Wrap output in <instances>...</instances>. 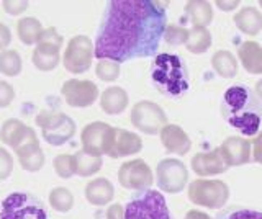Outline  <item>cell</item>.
Returning a JSON list of instances; mask_svg holds the SVG:
<instances>
[{
	"label": "cell",
	"mask_w": 262,
	"mask_h": 219,
	"mask_svg": "<svg viewBox=\"0 0 262 219\" xmlns=\"http://www.w3.org/2000/svg\"><path fill=\"white\" fill-rule=\"evenodd\" d=\"M167 28L162 4L152 0H112L97 31L95 58L126 62L158 53Z\"/></svg>",
	"instance_id": "cell-1"
},
{
	"label": "cell",
	"mask_w": 262,
	"mask_h": 219,
	"mask_svg": "<svg viewBox=\"0 0 262 219\" xmlns=\"http://www.w3.org/2000/svg\"><path fill=\"white\" fill-rule=\"evenodd\" d=\"M223 116L244 136H254L262 121V102L248 85H233L223 96Z\"/></svg>",
	"instance_id": "cell-2"
},
{
	"label": "cell",
	"mask_w": 262,
	"mask_h": 219,
	"mask_svg": "<svg viewBox=\"0 0 262 219\" xmlns=\"http://www.w3.org/2000/svg\"><path fill=\"white\" fill-rule=\"evenodd\" d=\"M151 77L158 90L176 96L188 90V76L184 62L179 56L161 54L156 58L151 67Z\"/></svg>",
	"instance_id": "cell-3"
},
{
	"label": "cell",
	"mask_w": 262,
	"mask_h": 219,
	"mask_svg": "<svg viewBox=\"0 0 262 219\" xmlns=\"http://www.w3.org/2000/svg\"><path fill=\"white\" fill-rule=\"evenodd\" d=\"M125 219H172L164 197L156 190L138 191L125 206Z\"/></svg>",
	"instance_id": "cell-4"
},
{
	"label": "cell",
	"mask_w": 262,
	"mask_h": 219,
	"mask_svg": "<svg viewBox=\"0 0 262 219\" xmlns=\"http://www.w3.org/2000/svg\"><path fill=\"white\" fill-rule=\"evenodd\" d=\"M41 136L49 145H62L76 134V123L61 111H43L36 116Z\"/></svg>",
	"instance_id": "cell-5"
},
{
	"label": "cell",
	"mask_w": 262,
	"mask_h": 219,
	"mask_svg": "<svg viewBox=\"0 0 262 219\" xmlns=\"http://www.w3.org/2000/svg\"><path fill=\"white\" fill-rule=\"evenodd\" d=\"M0 219H48V213L36 197L15 191L2 201Z\"/></svg>",
	"instance_id": "cell-6"
},
{
	"label": "cell",
	"mask_w": 262,
	"mask_h": 219,
	"mask_svg": "<svg viewBox=\"0 0 262 219\" xmlns=\"http://www.w3.org/2000/svg\"><path fill=\"white\" fill-rule=\"evenodd\" d=\"M188 198L193 205L203 208L218 209L226 205L229 198V188L221 180H193L188 185Z\"/></svg>",
	"instance_id": "cell-7"
},
{
	"label": "cell",
	"mask_w": 262,
	"mask_h": 219,
	"mask_svg": "<svg viewBox=\"0 0 262 219\" xmlns=\"http://www.w3.org/2000/svg\"><path fill=\"white\" fill-rule=\"evenodd\" d=\"M95 56V46L89 36L79 35L74 36L62 56V64L66 70L71 74H84L92 66V59Z\"/></svg>",
	"instance_id": "cell-8"
},
{
	"label": "cell",
	"mask_w": 262,
	"mask_h": 219,
	"mask_svg": "<svg viewBox=\"0 0 262 219\" xmlns=\"http://www.w3.org/2000/svg\"><path fill=\"white\" fill-rule=\"evenodd\" d=\"M129 119L133 126L146 134H158L167 125V116L164 110L154 102H138L131 110Z\"/></svg>",
	"instance_id": "cell-9"
},
{
	"label": "cell",
	"mask_w": 262,
	"mask_h": 219,
	"mask_svg": "<svg viewBox=\"0 0 262 219\" xmlns=\"http://www.w3.org/2000/svg\"><path fill=\"white\" fill-rule=\"evenodd\" d=\"M156 178L161 191L180 193L187 185L188 170L184 162L177 159H164L156 167Z\"/></svg>",
	"instance_id": "cell-10"
},
{
	"label": "cell",
	"mask_w": 262,
	"mask_h": 219,
	"mask_svg": "<svg viewBox=\"0 0 262 219\" xmlns=\"http://www.w3.org/2000/svg\"><path fill=\"white\" fill-rule=\"evenodd\" d=\"M118 182L123 188L143 191L149 190L154 183V175L149 165L143 159L125 162L118 170Z\"/></svg>",
	"instance_id": "cell-11"
},
{
	"label": "cell",
	"mask_w": 262,
	"mask_h": 219,
	"mask_svg": "<svg viewBox=\"0 0 262 219\" xmlns=\"http://www.w3.org/2000/svg\"><path fill=\"white\" fill-rule=\"evenodd\" d=\"M0 139H2V142L7 144L8 148H12L15 151V154L21 152L27 148H31V145H39L35 129L27 126L23 121L15 119V118L7 119L2 125V129H0Z\"/></svg>",
	"instance_id": "cell-12"
},
{
	"label": "cell",
	"mask_w": 262,
	"mask_h": 219,
	"mask_svg": "<svg viewBox=\"0 0 262 219\" xmlns=\"http://www.w3.org/2000/svg\"><path fill=\"white\" fill-rule=\"evenodd\" d=\"M113 128L103 121H94L89 123L82 129L80 141H82V151L90 154V156L102 157L103 154L108 152L110 141H112Z\"/></svg>",
	"instance_id": "cell-13"
},
{
	"label": "cell",
	"mask_w": 262,
	"mask_h": 219,
	"mask_svg": "<svg viewBox=\"0 0 262 219\" xmlns=\"http://www.w3.org/2000/svg\"><path fill=\"white\" fill-rule=\"evenodd\" d=\"M61 93L66 103L74 108H85L94 105L98 96V87L90 80L71 79L61 87Z\"/></svg>",
	"instance_id": "cell-14"
},
{
	"label": "cell",
	"mask_w": 262,
	"mask_h": 219,
	"mask_svg": "<svg viewBox=\"0 0 262 219\" xmlns=\"http://www.w3.org/2000/svg\"><path fill=\"white\" fill-rule=\"evenodd\" d=\"M143 149V141L138 134L126 131V129H117L113 128L110 148L106 156H110L112 159L118 157H126L131 154H136Z\"/></svg>",
	"instance_id": "cell-15"
},
{
	"label": "cell",
	"mask_w": 262,
	"mask_h": 219,
	"mask_svg": "<svg viewBox=\"0 0 262 219\" xmlns=\"http://www.w3.org/2000/svg\"><path fill=\"white\" fill-rule=\"evenodd\" d=\"M221 156H223L228 167H239L251 160V142L239 136H231L220 145Z\"/></svg>",
	"instance_id": "cell-16"
},
{
	"label": "cell",
	"mask_w": 262,
	"mask_h": 219,
	"mask_svg": "<svg viewBox=\"0 0 262 219\" xmlns=\"http://www.w3.org/2000/svg\"><path fill=\"white\" fill-rule=\"evenodd\" d=\"M192 168L199 177H210L226 172V162L221 156V151L213 149L210 152H200L192 159Z\"/></svg>",
	"instance_id": "cell-17"
},
{
	"label": "cell",
	"mask_w": 262,
	"mask_h": 219,
	"mask_svg": "<svg viewBox=\"0 0 262 219\" xmlns=\"http://www.w3.org/2000/svg\"><path fill=\"white\" fill-rule=\"evenodd\" d=\"M161 142L167 152L177 154V156H185L190 151L192 141L187 133L177 125H166L161 131Z\"/></svg>",
	"instance_id": "cell-18"
},
{
	"label": "cell",
	"mask_w": 262,
	"mask_h": 219,
	"mask_svg": "<svg viewBox=\"0 0 262 219\" xmlns=\"http://www.w3.org/2000/svg\"><path fill=\"white\" fill-rule=\"evenodd\" d=\"M59 51L61 47L56 44H49V43H38L35 51H33L31 61L35 64V67L43 70V72H49L57 67L61 58H59Z\"/></svg>",
	"instance_id": "cell-19"
},
{
	"label": "cell",
	"mask_w": 262,
	"mask_h": 219,
	"mask_svg": "<svg viewBox=\"0 0 262 219\" xmlns=\"http://www.w3.org/2000/svg\"><path fill=\"white\" fill-rule=\"evenodd\" d=\"M115 188L110 180L106 178H94L85 186V198L90 205L95 206H105L113 200Z\"/></svg>",
	"instance_id": "cell-20"
},
{
	"label": "cell",
	"mask_w": 262,
	"mask_h": 219,
	"mask_svg": "<svg viewBox=\"0 0 262 219\" xmlns=\"http://www.w3.org/2000/svg\"><path fill=\"white\" fill-rule=\"evenodd\" d=\"M243 67L249 74H262V46L256 41H244L237 47Z\"/></svg>",
	"instance_id": "cell-21"
},
{
	"label": "cell",
	"mask_w": 262,
	"mask_h": 219,
	"mask_svg": "<svg viewBox=\"0 0 262 219\" xmlns=\"http://www.w3.org/2000/svg\"><path fill=\"white\" fill-rule=\"evenodd\" d=\"M234 25L244 35L256 36L262 30V13L254 7H244L234 15Z\"/></svg>",
	"instance_id": "cell-22"
},
{
	"label": "cell",
	"mask_w": 262,
	"mask_h": 219,
	"mask_svg": "<svg viewBox=\"0 0 262 219\" xmlns=\"http://www.w3.org/2000/svg\"><path fill=\"white\" fill-rule=\"evenodd\" d=\"M100 107L106 115H118L128 107V93L121 87H108L100 96Z\"/></svg>",
	"instance_id": "cell-23"
},
{
	"label": "cell",
	"mask_w": 262,
	"mask_h": 219,
	"mask_svg": "<svg viewBox=\"0 0 262 219\" xmlns=\"http://www.w3.org/2000/svg\"><path fill=\"white\" fill-rule=\"evenodd\" d=\"M185 13L190 18L193 27L207 28L213 21V9L205 0H192L185 5Z\"/></svg>",
	"instance_id": "cell-24"
},
{
	"label": "cell",
	"mask_w": 262,
	"mask_h": 219,
	"mask_svg": "<svg viewBox=\"0 0 262 219\" xmlns=\"http://www.w3.org/2000/svg\"><path fill=\"white\" fill-rule=\"evenodd\" d=\"M43 30L45 28H43V25H41V21L36 20L35 17L21 18L18 23H16V33H18L20 41L27 46L38 44Z\"/></svg>",
	"instance_id": "cell-25"
},
{
	"label": "cell",
	"mask_w": 262,
	"mask_h": 219,
	"mask_svg": "<svg viewBox=\"0 0 262 219\" xmlns=\"http://www.w3.org/2000/svg\"><path fill=\"white\" fill-rule=\"evenodd\" d=\"M211 66L223 79H233L237 74V61L229 51H216L211 58Z\"/></svg>",
	"instance_id": "cell-26"
},
{
	"label": "cell",
	"mask_w": 262,
	"mask_h": 219,
	"mask_svg": "<svg viewBox=\"0 0 262 219\" xmlns=\"http://www.w3.org/2000/svg\"><path fill=\"white\" fill-rule=\"evenodd\" d=\"M18 162L23 170L27 172H38L45 165V152L41 149V145H31V148L23 149L21 152L16 154Z\"/></svg>",
	"instance_id": "cell-27"
},
{
	"label": "cell",
	"mask_w": 262,
	"mask_h": 219,
	"mask_svg": "<svg viewBox=\"0 0 262 219\" xmlns=\"http://www.w3.org/2000/svg\"><path fill=\"white\" fill-rule=\"evenodd\" d=\"M187 50L192 54H203L208 51V47L211 46V35L207 28H199L193 27L192 30H188V38H187Z\"/></svg>",
	"instance_id": "cell-28"
},
{
	"label": "cell",
	"mask_w": 262,
	"mask_h": 219,
	"mask_svg": "<svg viewBox=\"0 0 262 219\" xmlns=\"http://www.w3.org/2000/svg\"><path fill=\"white\" fill-rule=\"evenodd\" d=\"M74 157H76L77 175L80 177H92L102 168V157L98 156H90L84 151H79L77 154H74Z\"/></svg>",
	"instance_id": "cell-29"
},
{
	"label": "cell",
	"mask_w": 262,
	"mask_h": 219,
	"mask_svg": "<svg viewBox=\"0 0 262 219\" xmlns=\"http://www.w3.org/2000/svg\"><path fill=\"white\" fill-rule=\"evenodd\" d=\"M0 72L7 77H16L21 72V58L18 51L7 50L0 53Z\"/></svg>",
	"instance_id": "cell-30"
},
{
	"label": "cell",
	"mask_w": 262,
	"mask_h": 219,
	"mask_svg": "<svg viewBox=\"0 0 262 219\" xmlns=\"http://www.w3.org/2000/svg\"><path fill=\"white\" fill-rule=\"evenodd\" d=\"M49 205H51L53 209L59 211V213H68L74 206V197L68 188L57 186V188H53L51 193H49Z\"/></svg>",
	"instance_id": "cell-31"
},
{
	"label": "cell",
	"mask_w": 262,
	"mask_h": 219,
	"mask_svg": "<svg viewBox=\"0 0 262 219\" xmlns=\"http://www.w3.org/2000/svg\"><path fill=\"white\" fill-rule=\"evenodd\" d=\"M54 170L56 174L61 178H71L72 175L77 174V165H76V157L71 156V154H59L54 162Z\"/></svg>",
	"instance_id": "cell-32"
},
{
	"label": "cell",
	"mask_w": 262,
	"mask_h": 219,
	"mask_svg": "<svg viewBox=\"0 0 262 219\" xmlns=\"http://www.w3.org/2000/svg\"><path fill=\"white\" fill-rule=\"evenodd\" d=\"M95 74L103 82H113L120 77V64L110 59H102L97 62Z\"/></svg>",
	"instance_id": "cell-33"
},
{
	"label": "cell",
	"mask_w": 262,
	"mask_h": 219,
	"mask_svg": "<svg viewBox=\"0 0 262 219\" xmlns=\"http://www.w3.org/2000/svg\"><path fill=\"white\" fill-rule=\"evenodd\" d=\"M216 219H262V213L248 208H228L225 211H220Z\"/></svg>",
	"instance_id": "cell-34"
},
{
	"label": "cell",
	"mask_w": 262,
	"mask_h": 219,
	"mask_svg": "<svg viewBox=\"0 0 262 219\" xmlns=\"http://www.w3.org/2000/svg\"><path fill=\"white\" fill-rule=\"evenodd\" d=\"M187 38H188V30L182 28V27H176V25H170L166 28V33H164V39L169 43V44H185L187 43Z\"/></svg>",
	"instance_id": "cell-35"
},
{
	"label": "cell",
	"mask_w": 262,
	"mask_h": 219,
	"mask_svg": "<svg viewBox=\"0 0 262 219\" xmlns=\"http://www.w3.org/2000/svg\"><path fill=\"white\" fill-rule=\"evenodd\" d=\"M13 172V157L5 148H0V182L5 180Z\"/></svg>",
	"instance_id": "cell-36"
},
{
	"label": "cell",
	"mask_w": 262,
	"mask_h": 219,
	"mask_svg": "<svg viewBox=\"0 0 262 219\" xmlns=\"http://www.w3.org/2000/svg\"><path fill=\"white\" fill-rule=\"evenodd\" d=\"M2 5L8 15H20L28 9L30 2L28 0H5V2H2Z\"/></svg>",
	"instance_id": "cell-37"
},
{
	"label": "cell",
	"mask_w": 262,
	"mask_h": 219,
	"mask_svg": "<svg viewBox=\"0 0 262 219\" xmlns=\"http://www.w3.org/2000/svg\"><path fill=\"white\" fill-rule=\"evenodd\" d=\"M15 99V90L13 87L5 82V80H0V108L8 107Z\"/></svg>",
	"instance_id": "cell-38"
},
{
	"label": "cell",
	"mask_w": 262,
	"mask_h": 219,
	"mask_svg": "<svg viewBox=\"0 0 262 219\" xmlns=\"http://www.w3.org/2000/svg\"><path fill=\"white\" fill-rule=\"evenodd\" d=\"M12 43V33H10V28L4 23H0V53L7 51V47L10 46Z\"/></svg>",
	"instance_id": "cell-39"
},
{
	"label": "cell",
	"mask_w": 262,
	"mask_h": 219,
	"mask_svg": "<svg viewBox=\"0 0 262 219\" xmlns=\"http://www.w3.org/2000/svg\"><path fill=\"white\" fill-rule=\"evenodd\" d=\"M252 159L257 164H262V133H259L252 141Z\"/></svg>",
	"instance_id": "cell-40"
},
{
	"label": "cell",
	"mask_w": 262,
	"mask_h": 219,
	"mask_svg": "<svg viewBox=\"0 0 262 219\" xmlns=\"http://www.w3.org/2000/svg\"><path fill=\"white\" fill-rule=\"evenodd\" d=\"M106 217L108 219H125V209L121 205H112L106 211Z\"/></svg>",
	"instance_id": "cell-41"
},
{
	"label": "cell",
	"mask_w": 262,
	"mask_h": 219,
	"mask_svg": "<svg viewBox=\"0 0 262 219\" xmlns=\"http://www.w3.org/2000/svg\"><path fill=\"white\" fill-rule=\"evenodd\" d=\"M185 219H211L207 213H202L199 209H192L185 214Z\"/></svg>",
	"instance_id": "cell-42"
},
{
	"label": "cell",
	"mask_w": 262,
	"mask_h": 219,
	"mask_svg": "<svg viewBox=\"0 0 262 219\" xmlns=\"http://www.w3.org/2000/svg\"><path fill=\"white\" fill-rule=\"evenodd\" d=\"M216 5L220 7L221 10H225V12H229V10H233L236 9L237 5H239V2H221V0H218Z\"/></svg>",
	"instance_id": "cell-43"
},
{
	"label": "cell",
	"mask_w": 262,
	"mask_h": 219,
	"mask_svg": "<svg viewBox=\"0 0 262 219\" xmlns=\"http://www.w3.org/2000/svg\"><path fill=\"white\" fill-rule=\"evenodd\" d=\"M256 93H257V96L262 100V80H259V82L256 84Z\"/></svg>",
	"instance_id": "cell-44"
},
{
	"label": "cell",
	"mask_w": 262,
	"mask_h": 219,
	"mask_svg": "<svg viewBox=\"0 0 262 219\" xmlns=\"http://www.w3.org/2000/svg\"><path fill=\"white\" fill-rule=\"evenodd\" d=\"M259 5H260V7H262V0H260V2H259Z\"/></svg>",
	"instance_id": "cell-45"
}]
</instances>
